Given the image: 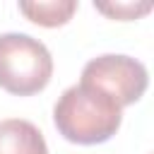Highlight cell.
Returning <instances> with one entry per match:
<instances>
[{
    "label": "cell",
    "instance_id": "cell-3",
    "mask_svg": "<svg viewBox=\"0 0 154 154\" xmlns=\"http://www.w3.org/2000/svg\"><path fill=\"white\" fill-rule=\"evenodd\" d=\"M84 84H91L101 91H106L120 108L135 103L149 84L147 77V67L130 58V55H99L94 60H89L82 70V79Z\"/></svg>",
    "mask_w": 154,
    "mask_h": 154
},
{
    "label": "cell",
    "instance_id": "cell-4",
    "mask_svg": "<svg viewBox=\"0 0 154 154\" xmlns=\"http://www.w3.org/2000/svg\"><path fill=\"white\" fill-rule=\"evenodd\" d=\"M0 154H48L41 130L22 118L0 123Z\"/></svg>",
    "mask_w": 154,
    "mask_h": 154
},
{
    "label": "cell",
    "instance_id": "cell-1",
    "mask_svg": "<svg viewBox=\"0 0 154 154\" xmlns=\"http://www.w3.org/2000/svg\"><path fill=\"white\" fill-rule=\"evenodd\" d=\"M58 132L67 142L99 144L116 135L123 120V108L91 84H75L60 94L53 108Z\"/></svg>",
    "mask_w": 154,
    "mask_h": 154
},
{
    "label": "cell",
    "instance_id": "cell-2",
    "mask_svg": "<svg viewBox=\"0 0 154 154\" xmlns=\"http://www.w3.org/2000/svg\"><path fill=\"white\" fill-rule=\"evenodd\" d=\"M53 75L48 48L29 34H0V87L17 96L41 91Z\"/></svg>",
    "mask_w": 154,
    "mask_h": 154
},
{
    "label": "cell",
    "instance_id": "cell-5",
    "mask_svg": "<svg viewBox=\"0 0 154 154\" xmlns=\"http://www.w3.org/2000/svg\"><path fill=\"white\" fill-rule=\"evenodd\" d=\"M77 10L75 0H48V2H19V12H24L31 22L41 26H60Z\"/></svg>",
    "mask_w": 154,
    "mask_h": 154
},
{
    "label": "cell",
    "instance_id": "cell-6",
    "mask_svg": "<svg viewBox=\"0 0 154 154\" xmlns=\"http://www.w3.org/2000/svg\"><path fill=\"white\" fill-rule=\"evenodd\" d=\"M149 7H152L149 2H144L140 7H135V5H96V10H101L106 14H113V17H123V19H135L137 14L147 12Z\"/></svg>",
    "mask_w": 154,
    "mask_h": 154
}]
</instances>
